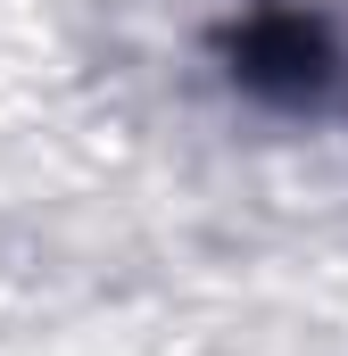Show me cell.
I'll use <instances>...</instances> for the list:
<instances>
[{
	"instance_id": "obj_1",
	"label": "cell",
	"mask_w": 348,
	"mask_h": 356,
	"mask_svg": "<svg viewBox=\"0 0 348 356\" xmlns=\"http://www.w3.org/2000/svg\"><path fill=\"white\" fill-rule=\"evenodd\" d=\"M224 75L265 108L315 116V108H332L348 91V50L307 8H258V17H241L224 33Z\"/></svg>"
}]
</instances>
